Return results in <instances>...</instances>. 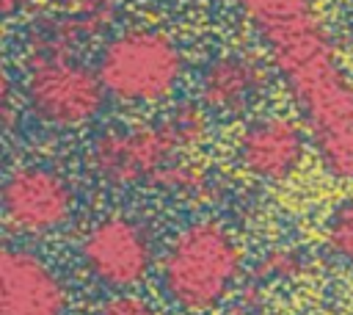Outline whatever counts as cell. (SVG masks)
Instances as JSON below:
<instances>
[{
    "mask_svg": "<svg viewBox=\"0 0 353 315\" xmlns=\"http://www.w3.org/2000/svg\"><path fill=\"white\" fill-rule=\"evenodd\" d=\"M265 41L323 169L353 180V83L312 0H229Z\"/></svg>",
    "mask_w": 353,
    "mask_h": 315,
    "instance_id": "1",
    "label": "cell"
},
{
    "mask_svg": "<svg viewBox=\"0 0 353 315\" xmlns=\"http://www.w3.org/2000/svg\"><path fill=\"white\" fill-rule=\"evenodd\" d=\"M240 265L243 251L234 235L218 221H196L168 243L160 282L165 296L185 312H207L229 296Z\"/></svg>",
    "mask_w": 353,
    "mask_h": 315,
    "instance_id": "2",
    "label": "cell"
},
{
    "mask_svg": "<svg viewBox=\"0 0 353 315\" xmlns=\"http://www.w3.org/2000/svg\"><path fill=\"white\" fill-rule=\"evenodd\" d=\"M97 72L113 99L127 105H152L165 99L179 83L182 52L163 30L132 28L102 47Z\"/></svg>",
    "mask_w": 353,
    "mask_h": 315,
    "instance_id": "3",
    "label": "cell"
},
{
    "mask_svg": "<svg viewBox=\"0 0 353 315\" xmlns=\"http://www.w3.org/2000/svg\"><path fill=\"white\" fill-rule=\"evenodd\" d=\"M105 86L97 69H88L69 52L41 50L25 75V102L33 116L58 130L88 124L105 105Z\"/></svg>",
    "mask_w": 353,
    "mask_h": 315,
    "instance_id": "4",
    "label": "cell"
},
{
    "mask_svg": "<svg viewBox=\"0 0 353 315\" xmlns=\"http://www.w3.org/2000/svg\"><path fill=\"white\" fill-rule=\"evenodd\" d=\"M182 149L157 119L138 127H110L91 141L88 166L108 185H135L149 180H176Z\"/></svg>",
    "mask_w": 353,
    "mask_h": 315,
    "instance_id": "5",
    "label": "cell"
},
{
    "mask_svg": "<svg viewBox=\"0 0 353 315\" xmlns=\"http://www.w3.org/2000/svg\"><path fill=\"white\" fill-rule=\"evenodd\" d=\"M80 257L99 285L127 290L146 279L154 251L149 232L135 218L105 216L85 232Z\"/></svg>",
    "mask_w": 353,
    "mask_h": 315,
    "instance_id": "6",
    "label": "cell"
},
{
    "mask_svg": "<svg viewBox=\"0 0 353 315\" xmlns=\"http://www.w3.org/2000/svg\"><path fill=\"white\" fill-rule=\"evenodd\" d=\"M6 224L22 235H50L61 229L74 210L72 182L47 166L14 169L0 193Z\"/></svg>",
    "mask_w": 353,
    "mask_h": 315,
    "instance_id": "7",
    "label": "cell"
},
{
    "mask_svg": "<svg viewBox=\"0 0 353 315\" xmlns=\"http://www.w3.org/2000/svg\"><path fill=\"white\" fill-rule=\"evenodd\" d=\"M309 144L303 122L268 113L243 127L237 138V160L256 180L284 182L303 166Z\"/></svg>",
    "mask_w": 353,
    "mask_h": 315,
    "instance_id": "8",
    "label": "cell"
},
{
    "mask_svg": "<svg viewBox=\"0 0 353 315\" xmlns=\"http://www.w3.org/2000/svg\"><path fill=\"white\" fill-rule=\"evenodd\" d=\"M0 315H66V287L41 257L6 246L0 254Z\"/></svg>",
    "mask_w": 353,
    "mask_h": 315,
    "instance_id": "9",
    "label": "cell"
},
{
    "mask_svg": "<svg viewBox=\"0 0 353 315\" xmlns=\"http://www.w3.org/2000/svg\"><path fill=\"white\" fill-rule=\"evenodd\" d=\"M265 88V69L245 52H221L201 69V108L221 116H234L251 108Z\"/></svg>",
    "mask_w": 353,
    "mask_h": 315,
    "instance_id": "10",
    "label": "cell"
},
{
    "mask_svg": "<svg viewBox=\"0 0 353 315\" xmlns=\"http://www.w3.org/2000/svg\"><path fill=\"white\" fill-rule=\"evenodd\" d=\"M325 243L342 262L353 265V196L342 199L325 224Z\"/></svg>",
    "mask_w": 353,
    "mask_h": 315,
    "instance_id": "11",
    "label": "cell"
},
{
    "mask_svg": "<svg viewBox=\"0 0 353 315\" xmlns=\"http://www.w3.org/2000/svg\"><path fill=\"white\" fill-rule=\"evenodd\" d=\"M97 315H160V312L138 296H116V298L105 301Z\"/></svg>",
    "mask_w": 353,
    "mask_h": 315,
    "instance_id": "12",
    "label": "cell"
},
{
    "mask_svg": "<svg viewBox=\"0 0 353 315\" xmlns=\"http://www.w3.org/2000/svg\"><path fill=\"white\" fill-rule=\"evenodd\" d=\"M25 3H28V0H3V14L11 17V14H14L17 8H22Z\"/></svg>",
    "mask_w": 353,
    "mask_h": 315,
    "instance_id": "13",
    "label": "cell"
}]
</instances>
